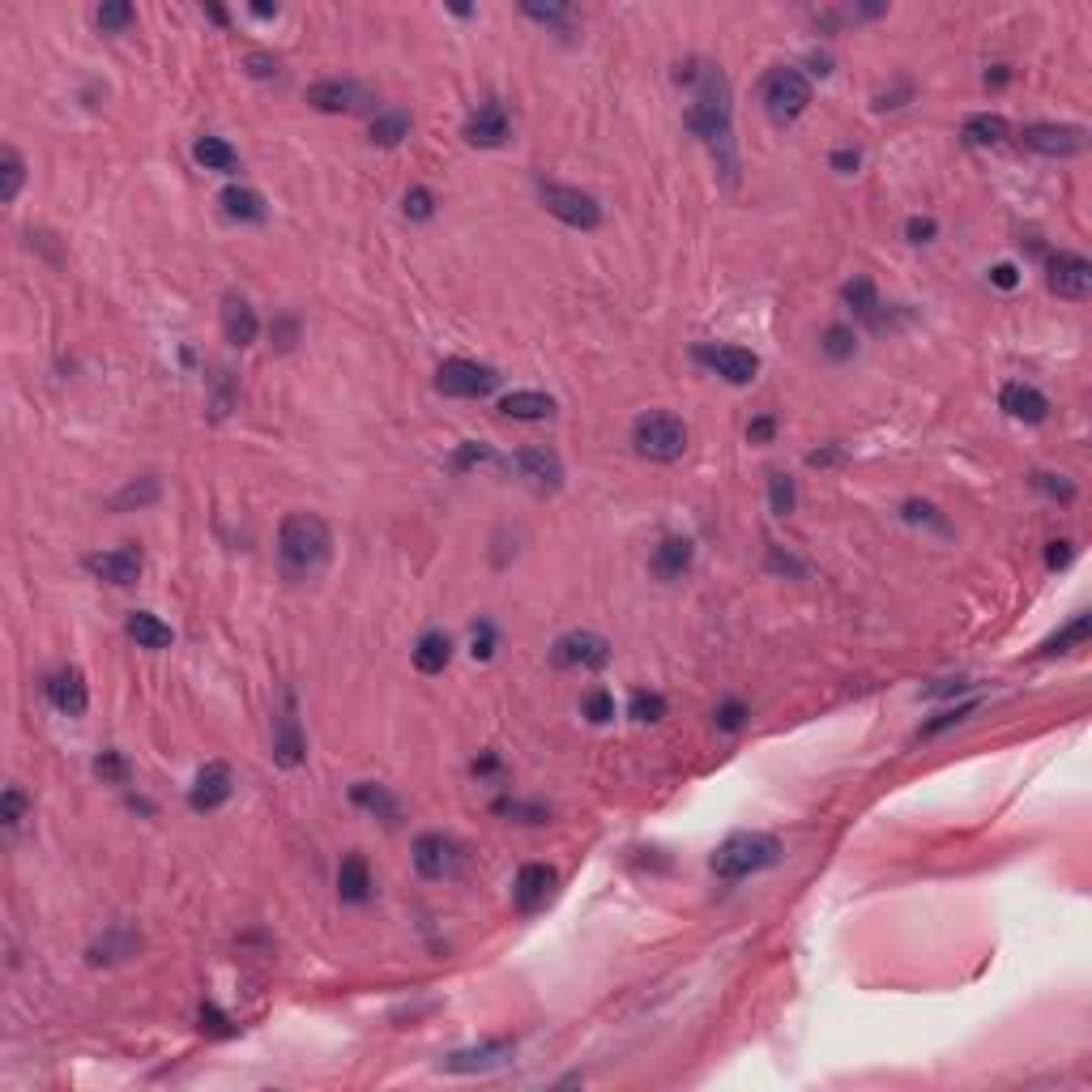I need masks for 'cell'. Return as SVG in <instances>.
<instances>
[{
	"label": "cell",
	"instance_id": "23",
	"mask_svg": "<svg viewBox=\"0 0 1092 1092\" xmlns=\"http://www.w3.org/2000/svg\"><path fill=\"white\" fill-rule=\"evenodd\" d=\"M999 401L1011 419H1020V423H1046V414H1050V401L1041 397L1033 384H1007Z\"/></svg>",
	"mask_w": 1092,
	"mask_h": 1092
},
{
	"label": "cell",
	"instance_id": "61",
	"mask_svg": "<svg viewBox=\"0 0 1092 1092\" xmlns=\"http://www.w3.org/2000/svg\"><path fill=\"white\" fill-rule=\"evenodd\" d=\"M252 13H256V18H273V13H278V5H256Z\"/></svg>",
	"mask_w": 1092,
	"mask_h": 1092
},
{
	"label": "cell",
	"instance_id": "25",
	"mask_svg": "<svg viewBox=\"0 0 1092 1092\" xmlns=\"http://www.w3.org/2000/svg\"><path fill=\"white\" fill-rule=\"evenodd\" d=\"M687 568H692V542L687 538H666L653 551V572L662 576V581H679Z\"/></svg>",
	"mask_w": 1092,
	"mask_h": 1092
},
{
	"label": "cell",
	"instance_id": "39",
	"mask_svg": "<svg viewBox=\"0 0 1092 1092\" xmlns=\"http://www.w3.org/2000/svg\"><path fill=\"white\" fill-rule=\"evenodd\" d=\"M854 350H858V337H854V329L832 325V329L824 333V355H828V359L845 363V359H854Z\"/></svg>",
	"mask_w": 1092,
	"mask_h": 1092
},
{
	"label": "cell",
	"instance_id": "48",
	"mask_svg": "<svg viewBox=\"0 0 1092 1092\" xmlns=\"http://www.w3.org/2000/svg\"><path fill=\"white\" fill-rule=\"evenodd\" d=\"M1033 483H1037L1041 491H1050V495H1058V500H1063V504H1067V500H1075V487L1067 483V478H1063V474H1037V478H1033Z\"/></svg>",
	"mask_w": 1092,
	"mask_h": 1092
},
{
	"label": "cell",
	"instance_id": "34",
	"mask_svg": "<svg viewBox=\"0 0 1092 1092\" xmlns=\"http://www.w3.org/2000/svg\"><path fill=\"white\" fill-rule=\"evenodd\" d=\"M22 180H26V167H22L18 150H5V154H0V201L9 205L13 197H18Z\"/></svg>",
	"mask_w": 1092,
	"mask_h": 1092
},
{
	"label": "cell",
	"instance_id": "43",
	"mask_svg": "<svg viewBox=\"0 0 1092 1092\" xmlns=\"http://www.w3.org/2000/svg\"><path fill=\"white\" fill-rule=\"evenodd\" d=\"M22 815H26V794L18 790V785H9L5 798H0V819H5V828H18Z\"/></svg>",
	"mask_w": 1092,
	"mask_h": 1092
},
{
	"label": "cell",
	"instance_id": "21",
	"mask_svg": "<svg viewBox=\"0 0 1092 1092\" xmlns=\"http://www.w3.org/2000/svg\"><path fill=\"white\" fill-rule=\"evenodd\" d=\"M337 896L346 905H363L372 896V866H367L363 854H346L342 866H337Z\"/></svg>",
	"mask_w": 1092,
	"mask_h": 1092
},
{
	"label": "cell",
	"instance_id": "60",
	"mask_svg": "<svg viewBox=\"0 0 1092 1092\" xmlns=\"http://www.w3.org/2000/svg\"><path fill=\"white\" fill-rule=\"evenodd\" d=\"M807 461H811L815 470H819V465H837V461H841V453H837V448H824V453H811Z\"/></svg>",
	"mask_w": 1092,
	"mask_h": 1092
},
{
	"label": "cell",
	"instance_id": "18",
	"mask_svg": "<svg viewBox=\"0 0 1092 1092\" xmlns=\"http://www.w3.org/2000/svg\"><path fill=\"white\" fill-rule=\"evenodd\" d=\"M508 1058H512V1041H487V1046L448 1054L440 1067L453 1071V1075H470V1071H495V1067H504Z\"/></svg>",
	"mask_w": 1092,
	"mask_h": 1092
},
{
	"label": "cell",
	"instance_id": "55",
	"mask_svg": "<svg viewBox=\"0 0 1092 1092\" xmlns=\"http://www.w3.org/2000/svg\"><path fill=\"white\" fill-rule=\"evenodd\" d=\"M244 64H248L252 77H273V73H278V64H273V56H265V52H252Z\"/></svg>",
	"mask_w": 1092,
	"mask_h": 1092
},
{
	"label": "cell",
	"instance_id": "7",
	"mask_svg": "<svg viewBox=\"0 0 1092 1092\" xmlns=\"http://www.w3.org/2000/svg\"><path fill=\"white\" fill-rule=\"evenodd\" d=\"M495 384H500L495 367L474 363V359H448L436 372V389L444 397H487Z\"/></svg>",
	"mask_w": 1092,
	"mask_h": 1092
},
{
	"label": "cell",
	"instance_id": "33",
	"mask_svg": "<svg viewBox=\"0 0 1092 1092\" xmlns=\"http://www.w3.org/2000/svg\"><path fill=\"white\" fill-rule=\"evenodd\" d=\"M401 137H410V116L406 111H384L372 120V141L376 146H397Z\"/></svg>",
	"mask_w": 1092,
	"mask_h": 1092
},
{
	"label": "cell",
	"instance_id": "37",
	"mask_svg": "<svg viewBox=\"0 0 1092 1092\" xmlns=\"http://www.w3.org/2000/svg\"><path fill=\"white\" fill-rule=\"evenodd\" d=\"M768 504H773L777 517H790V512H794L798 491H794V478L790 474H768Z\"/></svg>",
	"mask_w": 1092,
	"mask_h": 1092
},
{
	"label": "cell",
	"instance_id": "10",
	"mask_svg": "<svg viewBox=\"0 0 1092 1092\" xmlns=\"http://www.w3.org/2000/svg\"><path fill=\"white\" fill-rule=\"evenodd\" d=\"M512 137V116H508V107L500 99H487V103H478V111L470 120H465V141L470 146H504V141Z\"/></svg>",
	"mask_w": 1092,
	"mask_h": 1092
},
{
	"label": "cell",
	"instance_id": "32",
	"mask_svg": "<svg viewBox=\"0 0 1092 1092\" xmlns=\"http://www.w3.org/2000/svg\"><path fill=\"white\" fill-rule=\"evenodd\" d=\"M1007 133H1011L1007 120L1003 116H990V111L965 120V141H973V146H1003Z\"/></svg>",
	"mask_w": 1092,
	"mask_h": 1092
},
{
	"label": "cell",
	"instance_id": "49",
	"mask_svg": "<svg viewBox=\"0 0 1092 1092\" xmlns=\"http://www.w3.org/2000/svg\"><path fill=\"white\" fill-rule=\"evenodd\" d=\"M487 461H495V453L487 444H465L461 453H457V470H470V465H487Z\"/></svg>",
	"mask_w": 1092,
	"mask_h": 1092
},
{
	"label": "cell",
	"instance_id": "54",
	"mask_svg": "<svg viewBox=\"0 0 1092 1092\" xmlns=\"http://www.w3.org/2000/svg\"><path fill=\"white\" fill-rule=\"evenodd\" d=\"M858 163H862V154H858V150H849V146L832 154V171H841V175H854V171H858Z\"/></svg>",
	"mask_w": 1092,
	"mask_h": 1092
},
{
	"label": "cell",
	"instance_id": "6",
	"mask_svg": "<svg viewBox=\"0 0 1092 1092\" xmlns=\"http://www.w3.org/2000/svg\"><path fill=\"white\" fill-rule=\"evenodd\" d=\"M538 197L546 205V214H555L559 222H568L576 231H593L602 222V205L581 188H564V184H542Z\"/></svg>",
	"mask_w": 1092,
	"mask_h": 1092
},
{
	"label": "cell",
	"instance_id": "44",
	"mask_svg": "<svg viewBox=\"0 0 1092 1092\" xmlns=\"http://www.w3.org/2000/svg\"><path fill=\"white\" fill-rule=\"evenodd\" d=\"M94 773H99L103 781H116V785H124V781H128V764L120 760V751H103V756L94 760Z\"/></svg>",
	"mask_w": 1092,
	"mask_h": 1092
},
{
	"label": "cell",
	"instance_id": "14",
	"mask_svg": "<svg viewBox=\"0 0 1092 1092\" xmlns=\"http://www.w3.org/2000/svg\"><path fill=\"white\" fill-rule=\"evenodd\" d=\"M235 790V781H231V768L227 764H205L197 781H192V790H188V807L192 811H218L222 802L231 798Z\"/></svg>",
	"mask_w": 1092,
	"mask_h": 1092
},
{
	"label": "cell",
	"instance_id": "26",
	"mask_svg": "<svg viewBox=\"0 0 1092 1092\" xmlns=\"http://www.w3.org/2000/svg\"><path fill=\"white\" fill-rule=\"evenodd\" d=\"M124 628L137 640V649H167L171 645V628L158 615H150V610H133Z\"/></svg>",
	"mask_w": 1092,
	"mask_h": 1092
},
{
	"label": "cell",
	"instance_id": "17",
	"mask_svg": "<svg viewBox=\"0 0 1092 1092\" xmlns=\"http://www.w3.org/2000/svg\"><path fill=\"white\" fill-rule=\"evenodd\" d=\"M308 103L316 111H363L367 103H372V94H367L359 82H316L308 90Z\"/></svg>",
	"mask_w": 1092,
	"mask_h": 1092
},
{
	"label": "cell",
	"instance_id": "53",
	"mask_svg": "<svg viewBox=\"0 0 1092 1092\" xmlns=\"http://www.w3.org/2000/svg\"><path fill=\"white\" fill-rule=\"evenodd\" d=\"M768 568H777V572H794V576H807V568H802L794 555H781L777 546H773V551H768Z\"/></svg>",
	"mask_w": 1092,
	"mask_h": 1092
},
{
	"label": "cell",
	"instance_id": "12",
	"mask_svg": "<svg viewBox=\"0 0 1092 1092\" xmlns=\"http://www.w3.org/2000/svg\"><path fill=\"white\" fill-rule=\"evenodd\" d=\"M457 845L444 837V832H423L419 841H414V866H419V875L423 879H444V875H453L457 871Z\"/></svg>",
	"mask_w": 1092,
	"mask_h": 1092
},
{
	"label": "cell",
	"instance_id": "41",
	"mask_svg": "<svg viewBox=\"0 0 1092 1092\" xmlns=\"http://www.w3.org/2000/svg\"><path fill=\"white\" fill-rule=\"evenodd\" d=\"M632 717L636 721H662L666 717V700L657 692H636L632 696Z\"/></svg>",
	"mask_w": 1092,
	"mask_h": 1092
},
{
	"label": "cell",
	"instance_id": "27",
	"mask_svg": "<svg viewBox=\"0 0 1092 1092\" xmlns=\"http://www.w3.org/2000/svg\"><path fill=\"white\" fill-rule=\"evenodd\" d=\"M500 410L508 414V419L534 423V419H551V414H555V401L546 397V393H508V397L500 401Z\"/></svg>",
	"mask_w": 1092,
	"mask_h": 1092
},
{
	"label": "cell",
	"instance_id": "4",
	"mask_svg": "<svg viewBox=\"0 0 1092 1092\" xmlns=\"http://www.w3.org/2000/svg\"><path fill=\"white\" fill-rule=\"evenodd\" d=\"M632 444H636V453L649 461H679L687 448V427H683V419H674L670 410H649L636 419Z\"/></svg>",
	"mask_w": 1092,
	"mask_h": 1092
},
{
	"label": "cell",
	"instance_id": "38",
	"mask_svg": "<svg viewBox=\"0 0 1092 1092\" xmlns=\"http://www.w3.org/2000/svg\"><path fill=\"white\" fill-rule=\"evenodd\" d=\"M845 303H849V308H854L858 316H871V320H875L879 299H875L871 278H854V282H849V286H845Z\"/></svg>",
	"mask_w": 1092,
	"mask_h": 1092
},
{
	"label": "cell",
	"instance_id": "13",
	"mask_svg": "<svg viewBox=\"0 0 1092 1092\" xmlns=\"http://www.w3.org/2000/svg\"><path fill=\"white\" fill-rule=\"evenodd\" d=\"M86 568L107 585H133L141 576V551L137 546H120V551H94L86 555Z\"/></svg>",
	"mask_w": 1092,
	"mask_h": 1092
},
{
	"label": "cell",
	"instance_id": "47",
	"mask_svg": "<svg viewBox=\"0 0 1092 1092\" xmlns=\"http://www.w3.org/2000/svg\"><path fill=\"white\" fill-rule=\"evenodd\" d=\"M201 1029L214 1033V1037H231L235 1029H227V1016L214 1007V1003H201Z\"/></svg>",
	"mask_w": 1092,
	"mask_h": 1092
},
{
	"label": "cell",
	"instance_id": "29",
	"mask_svg": "<svg viewBox=\"0 0 1092 1092\" xmlns=\"http://www.w3.org/2000/svg\"><path fill=\"white\" fill-rule=\"evenodd\" d=\"M192 158H197L205 171H222V175L239 171V154H235L222 137H201L197 146H192Z\"/></svg>",
	"mask_w": 1092,
	"mask_h": 1092
},
{
	"label": "cell",
	"instance_id": "9",
	"mask_svg": "<svg viewBox=\"0 0 1092 1092\" xmlns=\"http://www.w3.org/2000/svg\"><path fill=\"white\" fill-rule=\"evenodd\" d=\"M1046 282H1050V291L1054 295H1063V299H1088L1092 291V265L1084 261V256H1075V252H1058L1046 261Z\"/></svg>",
	"mask_w": 1092,
	"mask_h": 1092
},
{
	"label": "cell",
	"instance_id": "36",
	"mask_svg": "<svg viewBox=\"0 0 1092 1092\" xmlns=\"http://www.w3.org/2000/svg\"><path fill=\"white\" fill-rule=\"evenodd\" d=\"M1088 632H1092V619H1088V615H1075V619L1067 623L1063 632H1058V636H1050L1046 645H1041V653H1067L1071 645H1084V640H1088Z\"/></svg>",
	"mask_w": 1092,
	"mask_h": 1092
},
{
	"label": "cell",
	"instance_id": "19",
	"mask_svg": "<svg viewBox=\"0 0 1092 1092\" xmlns=\"http://www.w3.org/2000/svg\"><path fill=\"white\" fill-rule=\"evenodd\" d=\"M222 333H227V342L239 346V350L256 342L261 325H256V312H252V303L244 295H227V299H222Z\"/></svg>",
	"mask_w": 1092,
	"mask_h": 1092
},
{
	"label": "cell",
	"instance_id": "57",
	"mask_svg": "<svg viewBox=\"0 0 1092 1092\" xmlns=\"http://www.w3.org/2000/svg\"><path fill=\"white\" fill-rule=\"evenodd\" d=\"M491 645H495V632H491V623H483V628L474 632V657H491Z\"/></svg>",
	"mask_w": 1092,
	"mask_h": 1092
},
{
	"label": "cell",
	"instance_id": "5",
	"mask_svg": "<svg viewBox=\"0 0 1092 1092\" xmlns=\"http://www.w3.org/2000/svg\"><path fill=\"white\" fill-rule=\"evenodd\" d=\"M811 103V82L798 69H773L764 82V107L773 124H794Z\"/></svg>",
	"mask_w": 1092,
	"mask_h": 1092
},
{
	"label": "cell",
	"instance_id": "16",
	"mask_svg": "<svg viewBox=\"0 0 1092 1092\" xmlns=\"http://www.w3.org/2000/svg\"><path fill=\"white\" fill-rule=\"evenodd\" d=\"M700 359L713 367V372L721 380H730V384H751L760 372V359L751 355V350L743 346H709V350H700Z\"/></svg>",
	"mask_w": 1092,
	"mask_h": 1092
},
{
	"label": "cell",
	"instance_id": "51",
	"mask_svg": "<svg viewBox=\"0 0 1092 1092\" xmlns=\"http://www.w3.org/2000/svg\"><path fill=\"white\" fill-rule=\"evenodd\" d=\"M905 235L913 239V244H930V239H935V218H909Z\"/></svg>",
	"mask_w": 1092,
	"mask_h": 1092
},
{
	"label": "cell",
	"instance_id": "31",
	"mask_svg": "<svg viewBox=\"0 0 1092 1092\" xmlns=\"http://www.w3.org/2000/svg\"><path fill=\"white\" fill-rule=\"evenodd\" d=\"M350 798L359 802L363 811H372L376 819H384V824H393L397 819V798L384 790V785H372V781H359L355 790H350Z\"/></svg>",
	"mask_w": 1092,
	"mask_h": 1092
},
{
	"label": "cell",
	"instance_id": "15",
	"mask_svg": "<svg viewBox=\"0 0 1092 1092\" xmlns=\"http://www.w3.org/2000/svg\"><path fill=\"white\" fill-rule=\"evenodd\" d=\"M555 662L559 666H585V670H598L606 666V657H610V645L602 636H593V632H572L564 640H555Z\"/></svg>",
	"mask_w": 1092,
	"mask_h": 1092
},
{
	"label": "cell",
	"instance_id": "50",
	"mask_svg": "<svg viewBox=\"0 0 1092 1092\" xmlns=\"http://www.w3.org/2000/svg\"><path fill=\"white\" fill-rule=\"evenodd\" d=\"M969 713H973V704H960V709H947V713H939V721H930V726H926L922 734H926V738H930V734H939V730H947V726H956V721H965Z\"/></svg>",
	"mask_w": 1092,
	"mask_h": 1092
},
{
	"label": "cell",
	"instance_id": "2",
	"mask_svg": "<svg viewBox=\"0 0 1092 1092\" xmlns=\"http://www.w3.org/2000/svg\"><path fill=\"white\" fill-rule=\"evenodd\" d=\"M329 525L316 517V512H291L278 529V555L282 568L295 576V581H308L320 568L329 564Z\"/></svg>",
	"mask_w": 1092,
	"mask_h": 1092
},
{
	"label": "cell",
	"instance_id": "8",
	"mask_svg": "<svg viewBox=\"0 0 1092 1092\" xmlns=\"http://www.w3.org/2000/svg\"><path fill=\"white\" fill-rule=\"evenodd\" d=\"M1024 146L1046 158H1071L1088 146V133L1075 124H1029L1024 128Z\"/></svg>",
	"mask_w": 1092,
	"mask_h": 1092
},
{
	"label": "cell",
	"instance_id": "22",
	"mask_svg": "<svg viewBox=\"0 0 1092 1092\" xmlns=\"http://www.w3.org/2000/svg\"><path fill=\"white\" fill-rule=\"evenodd\" d=\"M517 470L534 487H559V478H564V465H559V457L551 453V448H542V444L521 448V453H517Z\"/></svg>",
	"mask_w": 1092,
	"mask_h": 1092
},
{
	"label": "cell",
	"instance_id": "46",
	"mask_svg": "<svg viewBox=\"0 0 1092 1092\" xmlns=\"http://www.w3.org/2000/svg\"><path fill=\"white\" fill-rule=\"evenodd\" d=\"M743 721H747V709H743V704H738V700H726V704H721V709H717V730L734 734L738 726H743Z\"/></svg>",
	"mask_w": 1092,
	"mask_h": 1092
},
{
	"label": "cell",
	"instance_id": "3",
	"mask_svg": "<svg viewBox=\"0 0 1092 1092\" xmlns=\"http://www.w3.org/2000/svg\"><path fill=\"white\" fill-rule=\"evenodd\" d=\"M777 858H781L777 837H764V832H734L730 841L717 845L713 871L721 879H747V875L764 871V866H773Z\"/></svg>",
	"mask_w": 1092,
	"mask_h": 1092
},
{
	"label": "cell",
	"instance_id": "35",
	"mask_svg": "<svg viewBox=\"0 0 1092 1092\" xmlns=\"http://www.w3.org/2000/svg\"><path fill=\"white\" fill-rule=\"evenodd\" d=\"M154 500H158V478H137V483H128L111 504H116L120 512H128V508H150Z\"/></svg>",
	"mask_w": 1092,
	"mask_h": 1092
},
{
	"label": "cell",
	"instance_id": "24",
	"mask_svg": "<svg viewBox=\"0 0 1092 1092\" xmlns=\"http://www.w3.org/2000/svg\"><path fill=\"white\" fill-rule=\"evenodd\" d=\"M273 760L282 768H295L303 760V738H299V717H295V700L286 696V709L278 717V738H273Z\"/></svg>",
	"mask_w": 1092,
	"mask_h": 1092
},
{
	"label": "cell",
	"instance_id": "42",
	"mask_svg": "<svg viewBox=\"0 0 1092 1092\" xmlns=\"http://www.w3.org/2000/svg\"><path fill=\"white\" fill-rule=\"evenodd\" d=\"M581 709H585V717L593 721V726H606V721L615 717V696H610V692H589Z\"/></svg>",
	"mask_w": 1092,
	"mask_h": 1092
},
{
	"label": "cell",
	"instance_id": "11",
	"mask_svg": "<svg viewBox=\"0 0 1092 1092\" xmlns=\"http://www.w3.org/2000/svg\"><path fill=\"white\" fill-rule=\"evenodd\" d=\"M555 883H559V875L551 871V866L529 862V866H521V871H517V883H512V901H517L521 913H538L555 896Z\"/></svg>",
	"mask_w": 1092,
	"mask_h": 1092
},
{
	"label": "cell",
	"instance_id": "40",
	"mask_svg": "<svg viewBox=\"0 0 1092 1092\" xmlns=\"http://www.w3.org/2000/svg\"><path fill=\"white\" fill-rule=\"evenodd\" d=\"M133 5H124V0H107V5L99 9V26L107 30V35H120L124 26H133Z\"/></svg>",
	"mask_w": 1092,
	"mask_h": 1092
},
{
	"label": "cell",
	"instance_id": "59",
	"mask_svg": "<svg viewBox=\"0 0 1092 1092\" xmlns=\"http://www.w3.org/2000/svg\"><path fill=\"white\" fill-rule=\"evenodd\" d=\"M747 436L756 440V444H764V440H773V419H756L747 427Z\"/></svg>",
	"mask_w": 1092,
	"mask_h": 1092
},
{
	"label": "cell",
	"instance_id": "30",
	"mask_svg": "<svg viewBox=\"0 0 1092 1092\" xmlns=\"http://www.w3.org/2000/svg\"><path fill=\"white\" fill-rule=\"evenodd\" d=\"M448 657H453V640H448L444 632H427L419 645H414V666H419L423 674H440L448 666Z\"/></svg>",
	"mask_w": 1092,
	"mask_h": 1092
},
{
	"label": "cell",
	"instance_id": "45",
	"mask_svg": "<svg viewBox=\"0 0 1092 1092\" xmlns=\"http://www.w3.org/2000/svg\"><path fill=\"white\" fill-rule=\"evenodd\" d=\"M431 214H436V197H431L427 188H410V192H406V218L423 222V218H431Z\"/></svg>",
	"mask_w": 1092,
	"mask_h": 1092
},
{
	"label": "cell",
	"instance_id": "1",
	"mask_svg": "<svg viewBox=\"0 0 1092 1092\" xmlns=\"http://www.w3.org/2000/svg\"><path fill=\"white\" fill-rule=\"evenodd\" d=\"M683 77L696 86V103H692V111H687V124H692L713 150H721V163L734 167V158H730V86H726V77H721V69H713V64H687Z\"/></svg>",
	"mask_w": 1092,
	"mask_h": 1092
},
{
	"label": "cell",
	"instance_id": "58",
	"mask_svg": "<svg viewBox=\"0 0 1092 1092\" xmlns=\"http://www.w3.org/2000/svg\"><path fill=\"white\" fill-rule=\"evenodd\" d=\"M1050 568H1067L1071 564V542H1050Z\"/></svg>",
	"mask_w": 1092,
	"mask_h": 1092
},
{
	"label": "cell",
	"instance_id": "56",
	"mask_svg": "<svg viewBox=\"0 0 1092 1092\" xmlns=\"http://www.w3.org/2000/svg\"><path fill=\"white\" fill-rule=\"evenodd\" d=\"M990 282L1003 286V291H1011V286L1020 282V273H1016V265H994V269H990Z\"/></svg>",
	"mask_w": 1092,
	"mask_h": 1092
},
{
	"label": "cell",
	"instance_id": "20",
	"mask_svg": "<svg viewBox=\"0 0 1092 1092\" xmlns=\"http://www.w3.org/2000/svg\"><path fill=\"white\" fill-rule=\"evenodd\" d=\"M47 700L56 704V709L64 717H82L86 713V679H82V670H60L47 679Z\"/></svg>",
	"mask_w": 1092,
	"mask_h": 1092
},
{
	"label": "cell",
	"instance_id": "28",
	"mask_svg": "<svg viewBox=\"0 0 1092 1092\" xmlns=\"http://www.w3.org/2000/svg\"><path fill=\"white\" fill-rule=\"evenodd\" d=\"M222 214L231 222H265V201L256 197L252 188H227L222 192Z\"/></svg>",
	"mask_w": 1092,
	"mask_h": 1092
},
{
	"label": "cell",
	"instance_id": "52",
	"mask_svg": "<svg viewBox=\"0 0 1092 1092\" xmlns=\"http://www.w3.org/2000/svg\"><path fill=\"white\" fill-rule=\"evenodd\" d=\"M525 13H529V18H538V22H551V26H559V22L568 18L564 5H525Z\"/></svg>",
	"mask_w": 1092,
	"mask_h": 1092
}]
</instances>
